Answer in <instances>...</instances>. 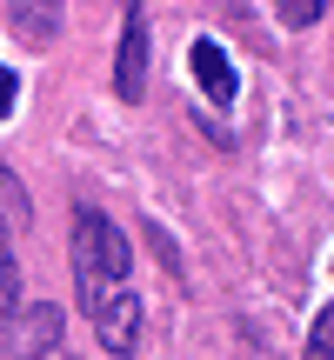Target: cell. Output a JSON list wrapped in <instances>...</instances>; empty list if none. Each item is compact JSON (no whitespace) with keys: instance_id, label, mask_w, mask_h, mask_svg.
<instances>
[{"instance_id":"5b68a950","label":"cell","mask_w":334,"mask_h":360,"mask_svg":"<svg viewBox=\"0 0 334 360\" xmlns=\"http://www.w3.org/2000/svg\"><path fill=\"white\" fill-rule=\"evenodd\" d=\"M187 67H194V80H201V94H207L214 107H228L234 94H241L234 60H228V47H221V40H194V47H187Z\"/></svg>"},{"instance_id":"9c48e42d","label":"cell","mask_w":334,"mask_h":360,"mask_svg":"<svg viewBox=\"0 0 334 360\" xmlns=\"http://www.w3.org/2000/svg\"><path fill=\"white\" fill-rule=\"evenodd\" d=\"M308 360H334V307L314 314V334H308Z\"/></svg>"},{"instance_id":"6da1fadb","label":"cell","mask_w":334,"mask_h":360,"mask_svg":"<svg viewBox=\"0 0 334 360\" xmlns=\"http://www.w3.org/2000/svg\"><path fill=\"white\" fill-rule=\"evenodd\" d=\"M128 260H134V240L101 214L94 200L74 207V294H101V287H120L128 281Z\"/></svg>"},{"instance_id":"8992f818","label":"cell","mask_w":334,"mask_h":360,"mask_svg":"<svg viewBox=\"0 0 334 360\" xmlns=\"http://www.w3.org/2000/svg\"><path fill=\"white\" fill-rule=\"evenodd\" d=\"M20 260H13V240H7V220H0V321L7 314H20Z\"/></svg>"},{"instance_id":"8fae6325","label":"cell","mask_w":334,"mask_h":360,"mask_svg":"<svg viewBox=\"0 0 334 360\" xmlns=\"http://www.w3.org/2000/svg\"><path fill=\"white\" fill-rule=\"evenodd\" d=\"M20 107V80H13V67H0V120Z\"/></svg>"},{"instance_id":"52a82bcc","label":"cell","mask_w":334,"mask_h":360,"mask_svg":"<svg viewBox=\"0 0 334 360\" xmlns=\"http://www.w3.org/2000/svg\"><path fill=\"white\" fill-rule=\"evenodd\" d=\"M13 214V227H27V220H34V200H27V187H20V174L7 167V160H0V220Z\"/></svg>"},{"instance_id":"ba28073f","label":"cell","mask_w":334,"mask_h":360,"mask_svg":"<svg viewBox=\"0 0 334 360\" xmlns=\"http://www.w3.org/2000/svg\"><path fill=\"white\" fill-rule=\"evenodd\" d=\"M7 20H13V27H27L34 40H47L54 27H61V7H7Z\"/></svg>"},{"instance_id":"277c9868","label":"cell","mask_w":334,"mask_h":360,"mask_svg":"<svg viewBox=\"0 0 334 360\" xmlns=\"http://www.w3.org/2000/svg\"><path fill=\"white\" fill-rule=\"evenodd\" d=\"M147 53H154V40H147V7H128L120 13V47H114V94L128 107L147 94Z\"/></svg>"},{"instance_id":"30bf717a","label":"cell","mask_w":334,"mask_h":360,"mask_svg":"<svg viewBox=\"0 0 334 360\" xmlns=\"http://www.w3.org/2000/svg\"><path fill=\"white\" fill-rule=\"evenodd\" d=\"M321 0H287V7H281V27H314V20H321Z\"/></svg>"},{"instance_id":"3957f363","label":"cell","mask_w":334,"mask_h":360,"mask_svg":"<svg viewBox=\"0 0 334 360\" xmlns=\"http://www.w3.org/2000/svg\"><path fill=\"white\" fill-rule=\"evenodd\" d=\"M67 334V314L54 300H27L20 314L0 321V360H47Z\"/></svg>"},{"instance_id":"7a4b0ae2","label":"cell","mask_w":334,"mask_h":360,"mask_svg":"<svg viewBox=\"0 0 334 360\" xmlns=\"http://www.w3.org/2000/svg\"><path fill=\"white\" fill-rule=\"evenodd\" d=\"M80 314L94 321V334H101V347L114 354V360H134V354H141L147 314H141V294H134L128 281H120V287H101V294H87V300H80Z\"/></svg>"}]
</instances>
